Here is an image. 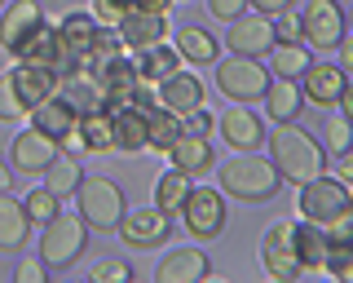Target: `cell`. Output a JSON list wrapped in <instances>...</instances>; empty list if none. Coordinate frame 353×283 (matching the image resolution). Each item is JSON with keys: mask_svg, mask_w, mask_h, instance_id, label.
<instances>
[{"mask_svg": "<svg viewBox=\"0 0 353 283\" xmlns=\"http://www.w3.org/2000/svg\"><path fill=\"white\" fill-rule=\"evenodd\" d=\"M172 49L181 53V62H194V67H212V62L221 58V40L212 36V31H203V27H181Z\"/></svg>", "mask_w": 353, "mask_h": 283, "instance_id": "cell-27", "label": "cell"}, {"mask_svg": "<svg viewBox=\"0 0 353 283\" xmlns=\"http://www.w3.org/2000/svg\"><path fill=\"white\" fill-rule=\"evenodd\" d=\"M296 84H301V97L314 106H340V97L349 89V75L340 67H331V62H309V67L296 75Z\"/></svg>", "mask_w": 353, "mask_h": 283, "instance_id": "cell-11", "label": "cell"}, {"mask_svg": "<svg viewBox=\"0 0 353 283\" xmlns=\"http://www.w3.org/2000/svg\"><path fill=\"white\" fill-rule=\"evenodd\" d=\"M265 146H270L274 173H279L283 182H292V186H301V182L318 177V173H327V150H323V142L309 133V128H301L296 119H287V124L274 128V133H265Z\"/></svg>", "mask_w": 353, "mask_h": 283, "instance_id": "cell-1", "label": "cell"}, {"mask_svg": "<svg viewBox=\"0 0 353 283\" xmlns=\"http://www.w3.org/2000/svg\"><path fill=\"white\" fill-rule=\"evenodd\" d=\"M172 168H181L185 177H208L216 164L212 155V137H199V133H176V142L168 146Z\"/></svg>", "mask_w": 353, "mask_h": 283, "instance_id": "cell-19", "label": "cell"}, {"mask_svg": "<svg viewBox=\"0 0 353 283\" xmlns=\"http://www.w3.org/2000/svg\"><path fill=\"white\" fill-rule=\"evenodd\" d=\"M208 5V14L221 18V23H234L239 14H248V0H203Z\"/></svg>", "mask_w": 353, "mask_h": 283, "instance_id": "cell-40", "label": "cell"}, {"mask_svg": "<svg viewBox=\"0 0 353 283\" xmlns=\"http://www.w3.org/2000/svg\"><path fill=\"white\" fill-rule=\"evenodd\" d=\"M58 150H62V146H58L53 137H44L40 128L27 124L14 142H9V164H14L18 173H27V177H36V173H44V164H49Z\"/></svg>", "mask_w": 353, "mask_h": 283, "instance_id": "cell-14", "label": "cell"}, {"mask_svg": "<svg viewBox=\"0 0 353 283\" xmlns=\"http://www.w3.org/2000/svg\"><path fill=\"white\" fill-rule=\"evenodd\" d=\"M9 186H14V177H9V164L0 159V191H9Z\"/></svg>", "mask_w": 353, "mask_h": 283, "instance_id": "cell-45", "label": "cell"}, {"mask_svg": "<svg viewBox=\"0 0 353 283\" xmlns=\"http://www.w3.org/2000/svg\"><path fill=\"white\" fill-rule=\"evenodd\" d=\"M110 133H115V150L141 155V150H146V115H141L132 102L119 106V111H110Z\"/></svg>", "mask_w": 353, "mask_h": 283, "instance_id": "cell-25", "label": "cell"}, {"mask_svg": "<svg viewBox=\"0 0 353 283\" xmlns=\"http://www.w3.org/2000/svg\"><path fill=\"white\" fill-rule=\"evenodd\" d=\"M331 177L349 186V182H353V159H349V155H336V173H331Z\"/></svg>", "mask_w": 353, "mask_h": 283, "instance_id": "cell-44", "label": "cell"}, {"mask_svg": "<svg viewBox=\"0 0 353 283\" xmlns=\"http://www.w3.org/2000/svg\"><path fill=\"white\" fill-rule=\"evenodd\" d=\"M137 75H141V84H159V80H168L172 71H181V53H176L168 40L163 45H150V49H137Z\"/></svg>", "mask_w": 353, "mask_h": 283, "instance_id": "cell-28", "label": "cell"}, {"mask_svg": "<svg viewBox=\"0 0 353 283\" xmlns=\"http://www.w3.org/2000/svg\"><path fill=\"white\" fill-rule=\"evenodd\" d=\"M93 27H97L93 14H66L58 23V40H62V53H66L71 67L88 53V45H93Z\"/></svg>", "mask_w": 353, "mask_h": 283, "instance_id": "cell-30", "label": "cell"}, {"mask_svg": "<svg viewBox=\"0 0 353 283\" xmlns=\"http://www.w3.org/2000/svg\"><path fill=\"white\" fill-rule=\"evenodd\" d=\"M14 58L31 62V67H49L58 75L71 71V62H66V53H62V40H58V27H49V23H40L36 31H31V36L14 49Z\"/></svg>", "mask_w": 353, "mask_h": 283, "instance_id": "cell-12", "label": "cell"}, {"mask_svg": "<svg viewBox=\"0 0 353 283\" xmlns=\"http://www.w3.org/2000/svg\"><path fill=\"white\" fill-rule=\"evenodd\" d=\"M58 195H53L49 186H31L27 195H22V208H27V217H31V226H44L53 213H58Z\"/></svg>", "mask_w": 353, "mask_h": 283, "instance_id": "cell-35", "label": "cell"}, {"mask_svg": "<svg viewBox=\"0 0 353 283\" xmlns=\"http://www.w3.org/2000/svg\"><path fill=\"white\" fill-rule=\"evenodd\" d=\"M225 195H221L216 186H190V195H185L181 204V222L185 231H190L194 239H216L221 231H225Z\"/></svg>", "mask_w": 353, "mask_h": 283, "instance_id": "cell-6", "label": "cell"}, {"mask_svg": "<svg viewBox=\"0 0 353 283\" xmlns=\"http://www.w3.org/2000/svg\"><path fill=\"white\" fill-rule=\"evenodd\" d=\"M225 45L239 53V58H261V53L274 49V27L265 14H239L225 31Z\"/></svg>", "mask_w": 353, "mask_h": 283, "instance_id": "cell-13", "label": "cell"}, {"mask_svg": "<svg viewBox=\"0 0 353 283\" xmlns=\"http://www.w3.org/2000/svg\"><path fill=\"white\" fill-rule=\"evenodd\" d=\"M31 115V106L22 102V93H18V84H14V75H0V119H27Z\"/></svg>", "mask_w": 353, "mask_h": 283, "instance_id": "cell-36", "label": "cell"}, {"mask_svg": "<svg viewBox=\"0 0 353 283\" xmlns=\"http://www.w3.org/2000/svg\"><path fill=\"white\" fill-rule=\"evenodd\" d=\"M270 53H274V67H270V75H287V80H296V75H301V71L309 67V62H314V58H309V49L301 45V40H296V45H274Z\"/></svg>", "mask_w": 353, "mask_h": 283, "instance_id": "cell-34", "label": "cell"}, {"mask_svg": "<svg viewBox=\"0 0 353 283\" xmlns=\"http://www.w3.org/2000/svg\"><path fill=\"white\" fill-rule=\"evenodd\" d=\"M31 235V217L22 208V199H14L9 191H0V253H18Z\"/></svg>", "mask_w": 353, "mask_h": 283, "instance_id": "cell-24", "label": "cell"}, {"mask_svg": "<svg viewBox=\"0 0 353 283\" xmlns=\"http://www.w3.org/2000/svg\"><path fill=\"white\" fill-rule=\"evenodd\" d=\"M208 270H212V261H208L203 248L181 244V248H172V253L159 261L154 279L159 283H199V279H208Z\"/></svg>", "mask_w": 353, "mask_h": 283, "instance_id": "cell-17", "label": "cell"}, {"mask_svg": "<svg viewBox=\"0 0 353 283\" xmlns=\"http://www.w3.org/2000/svg\"><path fill=\"white\" fill-rule=\"evenodd\" d=\"M349 142H353V133H349L345 111H331L327 115V146L323 150H331V155H349Z\"/></svg>", "mask_w": 353, "mask_h": 283, "instance_id": "cell-37", "label": "cell"}, {"mask_svg": "<svg viewBox=\"0 0 353 283\" xmlns=\"http://www.w3.org/2000/svg\"><path fill=\"white\" fill-rule=\"evenodd\" d=\"M44 270H49L44 261L22 257V261H18V270H14V279H18V283H44Z\"/></svg>", "mask_w": 353, "mask_h": 283, "instance_id": "cell-42", "label": "cell"}, {"mask_svg": "<svg viewBox=\"0 0 353 283\" xmlns=\"http://www.w3.org/2000/svg\"><path fill=\"white\" fill-rule=\"evenodd\" d=\"M265 84H270V71L261 67L256 58H225V62H216V89L230 97V102H261V93H265Z\"/></svg>", "mask_w": 353, "mask_h": 283, "instance_id": "cell-7", "label": "cell"}, {"mask_svg": "<svg viewBox=\"0 0 353 283\" xmlns=\"http://www.w3.org/2000/svg\"><path fill=\"white\" fill-rule=\"evenodd\" d=\"M154 89H159V106H168L172 115H190V111L203 106V80L190 75V71H172L168 80H159Z\"/></svg>", "mask_w": 353, "mask_h": 283, "instance_id": "cell-21", "label": "cell"}, {"mask_svg": "<svg viewBox=\"0 0 353 283\" xmlns=\"http://www.w3.org/2000/svg\"><path fill=\"white\" fill-rule=\"evenodd\" d=\"M31 128H40L44 137H53V142H62L66 133L75 128V119H80V106L71 102L66 93H53V97H44L40 106H31Z\"/></svg>", "mask_w": 353, "mask_h": 283, "instance_id": "cell-18", "label": "cell"}, {"mask_svg": "<svg viewBox=\"0 0 353 283\" xmlns=\"http://www.w3.org/2000/svg\"><path fill=\"white\" fill-rule=\"evenodd\" d=\"M137 9H154V14H168L172 0H93V18L106 27H115L124 14H137Z\"/></svg>", "mask_w": 353, "mask_h": 283, "instance_id": "cell-33", "label": "cell"}, {"mask_svg": "<svg viewBox=\"0 0 353 283\" xmlns=\"http://www.w3.org/2000/svg\"><path fill=\"white\" fill-rule=\"evenodd\" d=\"M248 5H252V14L274 18V14H283V9H292V0H248Z\"/></svg>", "mask_w": 353, "mask_h": 283, "instance_id": "cell-43", "label": "cell"}, {"mask_svg": "<svg viewBox=\"0 0 353 283\" xmlns=\"http://www.w3.org/2000/svg\"><path fill=\"white\" fill-rule=\"evenodd\" d=\"M261 266H265V275L279 279V283H292L296 275H305L296 253H292V231H287V222H274L270 231L261 235Z\"/></svg>", "mask_w": 353, "mask_h": 283, "instance_id": "cell-10", "label": "cell"}, {"mask_svg": "<svg viewBox=\"0 0 353 283\" xmlns=\"http://www.w3.org/2000/svg\"><path fill=\"white\" fill-rule=\"evenodd\" d=\"M283 186V177L274 173L270 159H261L256 150H239L230 164H221V195H234L243 204H265L274 199Z\"/></svg>", "mask_w": 353, "mask_h": 283, "instance_id": "cell-2", "label": "cell"}, {"mask_svg": "<svg viewBox=\"0 0 353 283\" xmlns=\"http://www.w3.org/2000/svg\"><path fill=\"white\" fill-rule=\"evenodd\" d=\"M14 84H18V93H22V102L27 106H40L44 97H53L62 89V75L58 71H49V67H31V62H14Z\"/></svg>", "mask_w": 353, "mask_h": 283, "instance_id": "cell-23", "label": "cell"}, {"mask_svg": "<svg viewBox=\"0 0 353 283\" xmlns=\"http://www.w3.org/2000/svg\"><path fill=\"white\" fill-rule=\"evenodd\" d=\"M44 23V9H40V0H14V5L0 14V49L5 53H14L22 40L31 36Z\"/></svg>", "mask_w": 353, "mask_h": 283, "instance_id": "cell-20", "label": "cell"}, {"mask_svg": "<svg viewBox=\"0 0 353 283\" xmlns=\"http://www.w3.org/2000/svg\"><path fill=\"white\" fill-rule=\"evenodd\" d=\"M115 231L128 248H163L172 239V217L159 208H124Z\"/></svg>", "mask_w": 353, "mask_h": 283, "instance_id": "cell-8", "label": "cell"}, {"mask_svg": "<svg viewBox=\"0 0 353 283\" xmlns=\"http://www.w3.org/2000/svg\"><path fill=\"white\" fill-rule=\"evenodd\" d=\"M261 102H265V111H270L274 124H287V119H296V115L305 111L301 84L287 80V75H270V84H265V93H261Z\"/></svg>", "mask_w": 353, "mask_h": 283, "instance_id": "cell-22", "label": "cell"}, {"mask_svg": "<svg viewBox=\"0 0 353 283\" xmlns=\"http://www.w3.org/2000/svg\"><path fill=\"white\" fill-rule=\"evenodd\" d=\"M84 248H88V226H84L80 213L58 208L40 226V261L44 266L66 270V266H75V261L84 257Z\"/></svg>", "mask_w": 353, "mask_h": 283, "instance_id": "cell-3", "label": "cell"}, {"mask_svg": "<svg viewBox=\"0 0 353 283\" xmlns=\"http://www.w3.org/2000/svg\"><path fill=\"white\" fill-rule=\"evenodd\" d=\"M93 279L97 283H128L132 279V266H128V261H97Z\"/></svg>", "mask_w": 353, "mask_h": 283, "instance_id": "cell-39", "label": "cell"}, {"mask_svg": "<svg viewBox=\"0 0 353 283\" xmlns=\"http://www.w3.org/2000/svg\"><path fill=\"white\" fill-rule=\"evenodd\" d=\"M270 27H274V45H296V40H301V18H296L292 9L274 14V18H270Z\"/></svg>", "mask_w": 353, "mask_h": 283, "instance_id": "cell-38", "label": "cell"}, {"mask_svg": "<svg viewBox=\"0 0 353 283\" xmlns=\"http://www.w3.org/2000/svg\"><path fill=\"white\" fill-rule=\"evenodd\" d=\"M0 5H5V0H0Z\"/></svg>", "mask_w": 353, "mask_h": 283, "instance_id": "cell-46", "label": "cell"}, {"mask_svg": "<svg viewBox=\"0 0 353 283\" xmlns=\"http://www.w3.org/2000/svg\"><path fill=\"white\" fill-rule=\"evenodd\" d=\"M75 133L84 137V150H115V133H110V111L102 102L97 106H84L80 111V119H75Z\"/></svg>", "mask_w": 353, "mask_h": 283, "instance_id": "cell-29", "label": "cell"}, {"mask_svg": "<svg viewBox=\"0 0 353 283\" xmlns=\"http://www.w3.org/2000/svg\"><path fill=\"white\" fill-rule=\"evenodd\" d=\"M115 31H119V40H124V53H137V49L163 45V36H168V18L154 14V9H137V14L119 18Z\"/></svg>", "mask_w": 353, "mask_h": 283, "instance_id": "cell-15", "label": "cell"}, {"mask_svg": "<svg viewBox=\"0 0 353 283\" xmlns=\"http://www.w3.org/2000/svg\"><path fill=\"white\" fill-rule=\"evenodd\" d=\"M296 191H301V195H296V213H301L305 222H314V226H327L331 217H340L345 208H353L349 186H345V182H336V177H327V173L301 182Z\"/></svg>", "mask_w": 353, "mask_h": 283, "instance_id": "cell-5", "label": "cell"}, {"mask_svg": "<svg viewBox=\"0 0 353 283\" xmlns=\"http://www.w3.org/2000/svg\"><path fill=\"white\" fill-rule=\"evenodd\" d=\"M292 231V253L296 261H301V270H323L327 266V239H323V226H314V222H296V226H287Z\"/></svg>", "mask_w": 353, "mask_h": 283, "instance_id": "cell-26", "label": "cell"}, {"mask_svg": "<svg viewBox=\"0 0 353 283\" xmlns=\"http://www.w3.org/2000/svg\"><path fill=\"white\" fill-rule=\"evenodd\" d=\"M181 133H199V137H212V115L199 106V111L181 115Z\"/></svg>", "mask_w": 353, "mask_h": 283, "instance_id": "cell-41", "label": "cell"}, {"mask_svg": "<svg viewBox=\"0 0 353 283\" xmlns=\"http://www.w3.org/2000/svg\"><path fill=\"white\" fill-rule=\"evenodd\" d=\"M301 18V40L314 49H336V40L345 36V9L336 0H309Z\"/></svg>", "mask_w": 353, "mask_h": 283, "instance_id": "cell-9", "label": "cell"}, {"mask_svg": "<svg viewBox=\"0 0 353 283\" xmlns=\"http://www.w3.org/2000/svg\"><path fill=\"white\" fill-rule=\"evenodd\" d=\"M80 155H66V150H58V155L44 164V186H49L58 199H66V195H75V186H80Z\"/></svg>", "mask_w": 353, "mask_h": 283, "instance_id": "cell-31", "label": "cell"}, {"mask_svg": "<svg viewBox=\"0 0 353 283\" xmlns=\"http://www.w3.org/2000/svg\"><path fill=\"white\" fill-rule=\"evenodd\" d=\"M221 137L230 142L234 150H261L265 146V124H261V115L252 111L248 102H234L225 115H221Z\"/></svg>", "mask_w": 353, "mask_h": 283, "instance_id": "cell-16", "label": "cell"}, {"mask_svg": "<svg viewBox=\"0 0 353 283\" xmlns=\"http://www.w3.org/2000/svg\"><path fill=\"white\" fill-rule=\"evenodd\" d=\"M75 208H80L84 226L93 231H115L119 213L128 208L124 191L106 177V173H80V186H75Z\"/></svg>", "mask_w": 353, "mask_h": 283, "instance_id": "cell-4", "label": "cell"}, {"mask_svg": "<svg viewBox=\"0 0 353 283\" xmlns=\"http://www.w3.org/2000/svg\"><path fill=\"white\" fill-rule=\"evenodd\" d=\"M190 186H194V177H185L181 168H168L159 182H154V208L176 217V213H181V204H185V195H190Z\"/></svg>", "mask_w": 353, "mask_h": 283, "instance_id": "cell-32", "label": "cell"}]
</instances>
